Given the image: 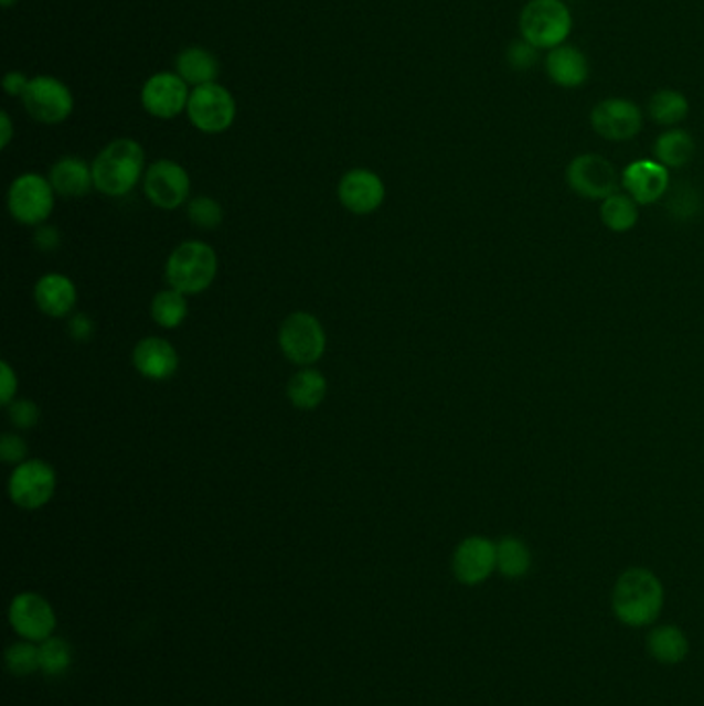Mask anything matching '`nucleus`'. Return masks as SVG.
Here are the masks:
<instances>
[{
	"label": "nucleus",
	"instance_id": "58836bf2",
	"mask_svg": "<svg viewBox=\"0 0 704 706\" xmlns=\"http://www.w3.org/2000/svg\"><path fill=\"white\" fill-rule=\"evenodd\" d=\"M94 331H96V324H94L89 314H75V317L68 321V335L75 339L77 343L89 341L92 335H94Z\"/></svg>",
	"mask_w": 704,
	"mask_h": 706
},
{
	"label": "nucleus",
	"instance_id": "4c0bfd02",
	"mask_svg": "<svg viewBox=\"0 0 704 706\" xmlns=\"http://www.w3.org/2000/svg\"><path fill=\"white\" fill-rule=\"evenodd\" d=\"M30 81L32 77H28L25 73H21V71H9L4 77H2V89H4V94L11 97H21L25 96V92H28V87H30Z\"/></svg>",
	"mask_w": 704,
	"mask_h": 706
},
{
	"label": "nucleus",
	"instance_id": "6e6552de",
	"mask_svg": "<svg viewBox=\"0 0 704 706\" xmlns=\"http://www.w3.org/2000/svg\"><path fill=\"white\" fill-rule=\"evenodd\" d=\"M25 113L40 125H63L75 110V97L71 87L52 75H35L30 81L25 96L21 97Z\"/></svg>",
	"mask_w": 704,
	"mask_h": 706
},
{
	"label": "nucleus",
	"instance_id": "473e14b6",
	"mask_svg": "<svg viewBox=\"0 0 704 706\" xmlns=\"http://www.w3.org/2000/svg\"><path fill=\"white\" fill-rule=\"evenodd\" d=\"M537 61H540V49H535L533 44H529L527 40H523V38L512 40L509 49H506V63L516 73L531 71L533 66L537 65Z\"/></svg>",
	"mask_w": 704,
	"mask_h": 706
},
{
	"label": "nucleus",
	"instance_id": "c85d7f7f",
	"mask_svg": "<svg viewBox=\"0 0 704 706\" xmlns=\"http://www.w3.org/2000/svg\"><path fill=\"white\" fill-rule=\"evenodd\" d=\"M151 317L161 329H178L189 317L186 296L177 289H161L151 302Z\"/></svg>",
	"mask_w": 704,
	"mask_h": 706
},
{
	"label": "nucleus",
	"instance_id": "9d476101",
	"mask_svg": "<svg viewBox=\"0 0 704 706\" xmlns=\"http://www.w3.org/2000/svg\"><path fill=\"white\" fill-rule=\"evenodd\" d=\"M620 182L622 178L618 176L614 163L597 153L576 156L566 168V184L583 199L604 201L609 194L618 193Z\"/></svg>",
	"mask_w": 704,
	"mask_h": 706
},
{
	"label": "nucleus",
	"instance_id": "4468645a",
	"mask_svg": "<svg viewBox=\"0 0 704 706\" xmlns=\"http://www.w3.org/2000/svg\"><path fill=\"white\" fill-rule=\"evenodd\" d=\"M9 620L23 641L42 642L54 637L56 613L49 599L40 593L17 595L9 606Z\"/></svg>",
	"mask_w": 704,
	"mask_h": 706
},
{
	"label": "nucleus",
	"instance_id": "6ab92c4d",
	"mask_svg": "<svg viewBox=\"0 0 704 706\" xmlns=\"http://www.w3.org/2000/svg\"><path fill=\"white\" fill-rule=\"evenodd\" d=\"M589 61L580 50L573 44H562L547 50L545 56V75L554 85L564 89H576L589 79Z\"/></svg>",
	"mask_w": 704,
	"mask_h": 706
},
{
	"label": "nucleus",
	"instance_id": "2eb2a0df",
	"mask_svg": "<svg viewBox=\"0 0 704 706\" xmlns=\"http://www.w3.org/2000/svg\"><path fill=\"white\" fill-rule=\"evenodd\" d=\"M497 570V544L488 537H465L452 554V575L467 587H478Z\"/></svg>",
	"mask_w": 704,
	"mask_h": 706
},
{
	"label": "nucleus",
	"instance_id": "bb28decb",
	"mask_svg": "<svg viewBox=\"0 0 704 706\" xmlns=\"http://www.w3.org/2000/svg\"><path fill=\"white\" fill-rule=\"evenodd\" d=\"M689 97L678 89H659L649 99V116L659 127H675L689 118Z\"/></svg>",
	"mask_w": 704,
	"mask_h": 706
},
{
	"label": "nucleus",
	"instance_id": "4be33fe9",
	"mask_svg": "<svg viewBox=\"0 0 704 706\" xmlns=\"http://www.w3.org/2000/svg\"><path fill=\"white\" fill-rule=\"evenodd\" d=\"M174 71L186 81L191 89H194L201 85L215 83L222 73V66L213 52H209L203 46H189L178 52L174 58Z\"/></svg>",
	"mask_w": 704,
	"mask_h": 706
},
{
	"label": "nucleus",
	"instance_id": "a211bd4d",
	"mask_svg": "<svg viewBox=\"0 0 704 706\" xmlns=\"http://www.w3.org/2000/svg\"><path fill=\"white\" fill-rule=\"evenodd\" d=\"M132 366L153 383L170 381L178 372L180 357L177 347L161 338H145L132 350Z\"/></svg>",
	"mask_w": 704,
	"mask_h": 706
},
{
	"label": "nucleus",
	"instance_id": "f257e3e1",
	"mask_svg": "<svg viewBox=\"0 0 704 706\" xmlns=\"http://www.w3.org/2000/svg\"><path fill=\"white\" fill-rule=\"evenodd\" d=\"M665 603L663 582L649 568H628L611 591V610L628 628L653 627Z\"/></svg>",
	"mask_w": 704,
	"mask_h": 706
},
{
	"label": "nucleus",
	"instance_id": "0eeeda50",
	"mask_svg": "<svg viewBox=\"0 0 704 706\" xmlns=\"http://www.w3.org/2000/svg\"><path fill=\"white\" fill-rule=\"evenodd\" d=\"M279 347L289 362L308 368L324 355L327 333L314 314L294 312L279 329Z\"/></svg>",
	"mask_w": 704,
	"mask_h": 706
},
{
	"label": "nucleus",
	"instance_id": "5701e85b",
	"mask_svg": "<svg viewBox=\"0 0 704 706\" xmlns=\"http://www.w3.org/2000/svg\"><path fill=\"white\" fill-rule=\"evenodd\" d=\"M690 642L675 624L655 627L647 634V653L661 665H678L689 657Z\"/></svg>",
	"mask_w": 704,
	"mask_h": 706
},
{
	"label": "nucleus",
	"instance_id": "f03ea898",
	"mask_svg": "<svg viewBox=\"0 0 704 706\" xmlns=\"http://www.w3.org/2000/svg\"><path fill=\"white\" fill-rule=\"evenodd\" d=\"M96 189L106 196H127L145 172L143 145L135 139H114L92 161Z\"/></svg>",
	"mask_w": 704,
	"mask_h": 706
},
{
	"label": "nucleus",
	"instance_id": "b1692460",
	"mask_svg": "<svg viewBox=\"0 0 704 706\" xmlns=\"http://www.w3.org/2000/svg\"><path fill=\"white\" fill-rule=\"evenodd\" d=\"M327 378L319 370L308 366L298 370L288 383V399L298 409H317L327 397Z\"/></svg>",
	"mask_w": 704,
	"mask_h": 706
},
{
	"label": "nucleus",
	"instance_id": "7c9ffc66",
	"mask_svg": "<svg viewBox=\"0 0 704 706\" xmlns=\"http://www.w3.org/2000/svg\"><path fill=\"white\" fill-rule=\"evenodd\" d=\"M4 663L7 670L17 677L35 674L40 672V649L32 641L15 642L7 649Z\"/></svg>",
	"mask_w": 704,
	"mask_h": 706
},
{
	"label": "nucleus",
	"instance_id": "a878e982",
	"mask_svg": "<svg viewBox=\"0 0 704 706\" xmlns=\"http://www.w3.org/2000/svg\"><path fill=\"white\" fill-rule=\"evenodd\" d=\"M531 566H533V554L521 537L506 535L498 542L497 570L502 577L511 580L527 577Z\"/></svg>",
	"mask_w": 704,
	"mask_h": 706
},
{
	"label": "nucleus",
	"instance_id": "f8f14e48",
	"mask_svg": "<svg viewBox=\"0 0 704 706\" xmlns=\"http://www.w3.org/2000/svg\"><path fill=\"white\" fill-rule=\"evenodd\" d=\"M191 87L177 71H160L145 81L141 87V106L145 113L158 120H174L186 113Z\"/></svg>",
	"mask_w": 704,
	"mask_h": 706
},
{
	"label": "nucleus",
	"instance_id": "c756f323",
	"mask_svg": "<svg viewBox=\"0 0 704 706\" xmlns=\"http://www.w3.org/2000/svg\"><path fill=\"white\" fill-rule=\"evenodd\" d=\"M38 649H40V672L58 677L71 670L73 649L64 639L50 637L46 641L38 642Z\"/></svg>",
	"mask_w": 704,
	"mask_h": 706
},
{
	"label": "nucleus",
	"instance_id": "7ed1b4c3",
	"mask_svg": "<svg viewBox=\"0 0 704 706\" xmlns=\"http://www.w3.org/2000/svg\"><path fill=\"white\" fill-rule=\"evenodd\" d=\"M217 255L205 242L189 240L178 244L166 263V279L170 288L184 296L207 291L217 277Z\"/></svg>",
	"mask_w": 704,
	"mask_h": 706
},
{
	"label": "nucleus",
	"instance_id": "393cba45",
	"mask_svg": "<svg viewBox=\"0 0 704 706\" xmlns=\"http://www.w3.org/2000/svg\"><path fill=\"white\" fill-rule=\"evenodd\" d=\"M696 153V143L689 130L670 129L661 132L653 145V156L659 163L670 168H684Z\"/></svg>",
	"mask_w": 704,
	"mask_h": 706
},
{
	"label": "nucleus",
	"instance_id": "e433bc0d",
	"mask_svg": "<svg viewBox=\"0 0 704 706\" xmlns=\"http://www.w3.org/2000/svg\"><path fill=\"white\" fill-rule=\"evenodd\" d=\"M17 385H19V381H17L15 370L9 362H2L0 364V403L4 407L9 403L15 402Z\"/></svg>",
	"mask_w": 704,
	"mask_h": 706
},
{
	"label": "nucleus",
	"instance_id": "a19ab883",
	"mask_svg": "<svg viewBox=\"0 0 704 706\" xmlns=\"http://www.w3.org/2000/svg\"><path fill=\"white\" fill-rule=\"evenodd\" d=\"M17 2H19V0H0V7H2V9H11V7H15Z\"/></svg>",
	"mask_w": 704,
	"mask_h": 706
},
{
	"label": "nucleus",
	"instance_id": "423d86ee",
	"mask_svg": "<svg viewBox=\"0 0 704 706\" xmlns=\"http://www.w3.org/2000/svg\"><path fill=\"white\" fill-rule=\"evenodd\" d=\"M54 199L56 193L49 176L25 172L11 182L7 193V207L17 224L38 227L49 222L54 211Z\"/></svg>",
	"mask_w": 704,
	"mask_h": 706
},
{
	"label": "nucleus",
	"instance_id": "412c9836",
	"mask_svg": "<svg viewBox=\"0 0 704 706\" xmlns=\"http://www.w3.org/2000/svg\"><path fill=\"white\" fill-rule=\"evenodd\" d=\"M50 184L54 193L64 199H81L96 189L92 163L81 160L77 156H64L54 161L49 172Z\"/></svg>",
	"mask_w": 704,
	"mask_h": 706
},
{
	"label": "nucleus",
	"instance_id": "ea45409f",
	"mask_svg": "<svg viewBox=\"0 0 704 706\" xmlns=\"http://www.w3.org/2000/svg\"><path fill=\"white\" fill-rule=\"evenodd\" d=\"M13 120L9 113H0V149H7L11 141H13Z\"/></svg>",
	"mask_w": 704,
	"mask_h": 706
},
{
	"label": "nucleus",
	"instance_id": "dca6fc26",
	"mask_svg": "<svg viewBox=\"0 0 704 706\" xmlns=\"http://www.w3.org/2000/svg\"><path fill=\"white\" fill-rule=\"evenodd\" d=\"M339 203L355 215H370L381 210L386 196L383 178L369 168H353L345 172L337 186Z\"/></svg>",
	"mask_w": 704,
	"mask_h": 706
},
{
	"label": "nucleus",
	"instance_id": "aec40b11",
	"mask_svg": "<svg viewBox=\"0 0 704 706\" xmlns=\"http://www.w3.org/2000/svg\"><path fill=\"white\" fill-rule=\"evenodd\" d=\"M33 300L50 319H64L77 304V286L66 275H44L33 288Z\"/></svg>",
	"mask_w": 704,
	"mask_h": 706
},
{
	"label": "nucleus",
	"instance_id": "ddd939ff",
	"mask_svg": "<svg viewBox=\"0 0 704 706\" xmlns=\"http://www.w3.org/2000/svg\"><path fill=\"white\" fill-rule=\"evenodd\" d=\"M591 127L599 137L614 143L630 141L642 129V113L639 106L626 97H608L591 110Z\"/></svg>",
	"mask_w": 704,
	"mask_h": 706
},
{
	"label": "nucleus",
	"instance_id": "20e7f679",
	"mask_svg": "<svg viewBox=\"0 0 704 706\" xmlns=\"http://www.w3.org/2000/svg\"><path fill=\"white\" fill-rule=\"evenodd\" d=\"M519 30L535 49H556L573 32V13L564 0H529L519 17Z\"/></svg>",
	"mask_w": 704,
	"mask_h": 706
},
{
	"label": "nucleus",
	"instance_id": "cd10ccee",
	"mask_svg": "<svg viewBox=\"0 0 704 706\" xmlns=\"http://www.w3.org/2000/svg\"><path fill=\"white\" fill-rule=\"evenodd\" d=\"M599 215L608 229L616 234H625L639 222V205L628 194L614 193L604 199Z\"/></svg>",
	"mask_w": 704,
	"mask_h": 706
},
{
	"label": "nucleus",
	"instance_id": "f3484780",
	"mask_svg": "<svg viewBox=\"0 0 704 706\" xmlns=\"http://www.w3.org/2000/svg\"><path fill=\"white\" fill-rule=\"evenodd\" d=\"M622 186L637 205H653L668 193L670 172L657 160L632 161L622 172Z\"/></svg>",
	"mask_w": 704,
	"mask_h": 706
},
{
	"label": "nucleus",
	"instance_id": "c9c22d12",
	"mask_svg": "<svg viewBox=\"0 0 704 706\" xmlns=\"http://www.w3.org/2000/svg\"><path fill=\"white\" fill-rule=\"evenodd\" d=\"M33 244L40 253H54L61 248V232L54 225H38L33 232Z\"/></svg>",
	"mask_w": 704,
	"mask_h": 706
},
{
	"label": "nucleus",
	"instance_id": "2f4dec72",
	"mask_svg": "<svg viewBox=\"0 0 704 706\" xmlns=\"http://www.w3.org/2000/svg\"><path fill=\"white\" fill-rule=\"evenodd\" d=\"M189 220L199 229H215L224 222V207L211 196H196L189 203Z\"/></svg>",
	"mask_w": 704,
	"mask_h": 706
},
{
	"label": "nucleus",
	"instance_id": "9b49d317",
	"mask_svg": "<svg viewBox=\"0 0 704 706\" xmlns=\"http://www.w3.org/2000/svg\"><path fill=\"white\" fill-rule=\"evenodd\" d=\"M143 193L149 203L158 210H178L189 201L191 176L186 168L178 161H153L145 172Z\"/></svg>",
	"mask_w": 704,
	"mask_h": 706
},
{
	"label": "nucleus",
	"instance_id": "1a4fd4ad",
	"mask_svg": "<svg viewBox=\"0 0 704 706\" xmlns=\"http://www.w3.org/2000/svg\"><path fill=\"white\" fill-rule=\"evenodd\" d=\"M56 471L42 459H28L9 475V498L23 511L44 509L56 492Z\"/></svg>",
	"mask_w": 704,
	"mask_h": 706
},
{
	"label": "nucleus",
	"instance_id": "f704fd0d",
	"mask_svg": "<svg viewBox=\"0 0 704 706\" xmlns=\"http://www.w3.org/2000/svg\"><path fill=\"white\" fill-rule=\"evenodd\" d=\"M28 442L13 432L2 434L0 438V459L7 466H21L28 461Z\"/></svg>",
	"mask_w": 704,
	"mask_h": 706
},
{
	"label": "nucleus",
	"instance_id": "39448f33",
	"mask_svg": "<svg viewBox=\"0 0 704 706\" xmlns=\"http://www.w3.org/2000/svg\"><path fill=\"white\" fill-rule=\"evenodd\" d=\"M186 116L192 127L203 135H222L232 129L238 116L234 94L222 83H209L194 87L189 99Z\"/></svg>",
	"mask_w": 704,
	"mask_h": 706
},
{
	"label": "nucleus",
	"instance_id": "72a5a7b5",
	"mask_svg": "<svg viewBox=\"0 0 704 706\" xmlns=\"http://www.w3.org/2000/svg\"><path fill=\"white\" fill-rule=\"evenodd\" d=\"M7 411H9L11 424L19 430L35 428L40 421V407L30 399H15V402L9 403Z\"/></svg>",
	"mask_w": 704,
	"mask_h": 706
}]
</instances>
